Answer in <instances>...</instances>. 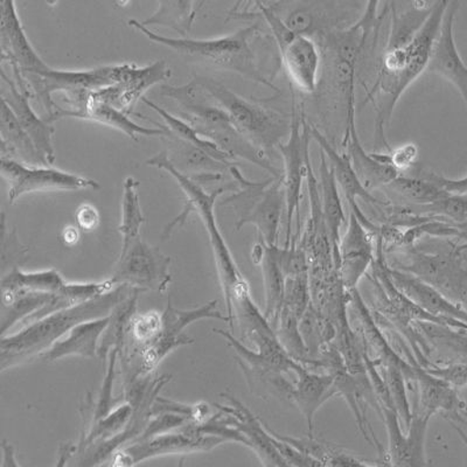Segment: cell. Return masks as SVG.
<instances>
[{
    "mask_svg": "<svg viewBox=\"0 0 467 467\" xmlns=\"http://www.w3.org/2000/svg\"><path fill=\"white\" fill-rule=\"evenodd\" d=\"M449 2H435L427 22L414 39L395 48H386L379 65L377 81L367 99L377 103V117L374 127V151H391L386 137V128L389 124L396 104L401 99L409 87L427 72L429 62L443 24Z\"/></svg>",
    "mask_w": 467,
    "mask_h": 467,
    "instance_id": "cell-1",
    "label": "cell"
},
{
    "mask_svg": "<svg viewBox=\"0 0 467 467\" xmlns=\"http://www.w3.org/2000/svg\"><path fill=\"white\" fill-rule=\"evenodd\" d=\"M162 98L177 104L181 119L190 124L202 139L218 146L233 160H244L266 171L274 179H282L283 171L237 130L227 112L204 91L198 78L182 86L162 85Z\"/></svg>",
    "mask_w": 467,
    "mask_h": 467,
    "instance_id": "cell-2",
    "label": "cell"
},
{
    "mask_svg": "<svg viewBox=\"0 0 467 467\" xmlns=\"http://www.w3.org/2000/svg\"><path fill=\"white\" fill-rule=\"evenodd\" d=\"M135 289L117 285L109 294L88 300L65 310L54 312L45 318L28 324L15 333H8L0 340V372L15 368L41 358L67 333L83 321L103 318L112 314L117 306Z\"/></svg>",
    "mask_w": 467,
    "mask_h": 467,
    "instance_id": "cell-3",
    "label": "cell"
},
{
    "mask_svg": "<svg viewBox=\"0 0 467 467\" xmlns=\"http://www.w3.org/2000/svg\"><path fill=\"white\" fill-rule=\"evenodd\" d=\"M129 26L137 29L154 44L165 46L185 60L236 73L279 94V89L262 70L256 45L261 39L260 25L253 24L232 35L214 39H172L143 26L140 20H129Z\"/></svg>",
    "mask_w": 467,
    "mask_h": 467,
    "instance_id": "cell-4",
    "label": "cell"
},
{
    "mask_svg": "<svg viewBox=\"0 0 467 467\" xmlns=\"http://www.w3.org/2000/svg\"><path fill=\"white\" fill-rule=\"evenodd\" d=\"M210 98L231 117L245 139L265 153L289 139L292 119L265 104L242 98L214 78H198Z\"/></svg>",
    "mask_w": 467,
    "mask_h": 467,
    "instance_id": "cell-5",
    "label": "cell"
},
{
    "mask_svg": "<svg viewBox=\"0 0 467 467\" xmlns=\"http://www.w3.org/2000/svg\"><path fill=\"white\" fill-rule=\"evenodd\" d=\"M239 189L221 202L232 207L236 214L235 229L253 224L266 245H278L283 213L286 210L285 187L282 179L252 182L245 178L237 166L229 170Z\"/></svg>",
    "mask_w": 467,
    "mask_h": 467,
    "instance_id": "cell-6",
    "label": "cell"
},
{
    "mask_svg": "<svg viewBox=\"0 0 467 467\" xmlns=\"http://www.w3.org/2000/svg\"><path fill=\"white\" fill-rule=\"evenodd\" d=\"M254 5L273 32L282 65L291 83L304 93L315 94L323 72V53L318 43L312 37L292 33L268 3L255 2Z\"/></svg>",
    "mask_w": 467,
    "mask_h": 467,
    "instance_id": "cell-7",
    "label": "cell"
},
{
    "mask_svg": "<svg viewBox=\"0 0 467 467\" xmlns=\"http://www.w3.org/2000/svg\"><path fill=\"white\" fill-rule=\"evenodd\" d=\"M219 194L215 192L200 191L192 198L191 206L193 213H197L199 219L202 221L210 237L211 247L216 270H218L221 287L223 297L226 300L228 318L231 327H234V317L237 312L254 303L247 279L242 275L236 261L234 260L227 242L221 233L215 218V202Z\"/></svg>",
    "mask_w": 467,
    "mask_h": 467,
    "instance_id": "cell-8",
    "label": "cell"
},
{
    "mask_svg": "<svg viewBox=\"0 0 467 467\" xmlns=\"http://www.w3.org/2000/svg\"><path fill=\"white\" fill-rule=\"evenodd\" d=\"M139 70V66L129 64L104 66L90 70L51 68L45 73L28 75L25 78V85L32 91L37 101L43 104L46 119L57 109V104L53 99L54 94L78 89L99 90L114 87L130 81Z\"/></svg>",
    "mask_w": 467,
    "mask_h": 467,
    "instance_id": "cell-9",
    "label": "cell"
},
{
    "mask_svg": "<svg viewBox=\"0 0 467 467\" xmlns=\"http://www.w3.org/2000/svg\"><path fill=\"white\" fill-rule=\"evenodd\" d=\"M292 33L316 41L357 22L358 3L275 2L269 3Z\"/></svg>",
    "mask_w": 467,
    "mask_h": 467,
    "instance_id": "cell-10",
    "label": "cell"
},
{
    "mask_svg": "<svg viewBox=\"0 0 467 467\" xmlns=\"http://www.w3.org/2000/svg\"><path fill=\"white\" fill-rule=\"evenodd\" d=\"M171 262L160 249L140 239L120 253L110 279L116 285L165 294L172 282Z\"/></svg>",
    "mask_w": 467,
    "mask_h": 467,
    "instance_id": "cell-11",
    "label": "cell"
},
{
    "mask_svg": "<svg viewBox=\"0 0 467 467\" xmlns=\"http://www.w3.org/2000/svg\"><path fill=\"white\" fill-rule=\"evenodd\" d=\"M311 137L308 133L307 120L292 114V129L289 139L278 145L282 154L283 187H285L286 203V235L285 247L292 244V223L297 218V229L300 232V203L303 199V182L306 181L307 161L310 154Z\"/></svg>",
    "mask_w": 467,
    "mask_h": 467,
    "instance_id": "cell-12",
    "label": "cell"
},
{
    "mask_svg": "<svg viewBox=\"0 0 467 467\" xmlns=\"http://www.w3.org/2000/svg\"><path fill=\"white\" fill-rule=\"evenodd\" d=\"M0 47L2 60L7 61L15 75L16 87L29 99L35 98L25 85L28 75L41 74L51 69L29 43L15 2H0Z\"/></svg>",
    "mask_w": 467,
    "mask_h": 467,
    "instance_id": "cell-13",
    "label": "cell"
},
{
    "mask_svg": "<svg viewBox=\"0 0 467 467\" xmlns=\"http://www.w3.org/2000/svg\"><path fill=\"white\" fill-rule=\"evenodd\" d=\"M388 433V448L379 449L388 467H432L427 454V433L431 416L412 411L410 427L403 431L393 409L379 407Z\"/></svg>",
    "mask_w": 467,
    "mask_h": 467,
    "instance_id": "cell-14",
    "label": "cell"
},
{
    "mask_svg": "<svg viewBox=\"0 0 467 467\" xmlns=\"http://www.w3.org/2000/svg\"><path fill=\"white\" fill-rule=\"evenodd\" d=\"M223 443H227L223 438L199 435L185 425L179 431L162 433L145 441H132L112 457L108 467H135L140 462L156 457L207 452Z\"/></svg>",
    "mask_w": 467,
    "mask_h": 467,
    "instance_id": "cell-15",
    "label": "cell"
},
{
    "mask_svg": "<svg viewBox=\"0 0 467 467\" xmlns=\"http://www.w3.org/2000/svg\"><path fill=\"white\" fill-rule=\"evenodd\" d=\"M2 175L8 185V202L11 203L35 192L101 189L99 183L93 179L45 166H29L10 158H2Z\"/></svg>",
    "mask_w": 467,
    "mask_h": 467,
    "instance_id": "cell-16",
    "label": "cell"
},
{
    "mask_svg": "<svg viewBox=\"0 0 467 467\" xmlns=\"http://www.w3.org/2000/svg\"><path fill=\"white\" fill-rule=\"evenodd\" d=\"M388 274L398 289L415 306L445 323L446 327L467 333V312L420 279L388 265Z\"/></svg>",
    "mask_w": 467,
    "mask_h": 467,
    "instance_id": "cell-17",
    "label": "cell"
},
{
    "mask_svg": "<svg viewBox=\"0 0 467 467\" xmlns=\"http://www.w3.org/2000/svg\"><path fill=\"white\" fill-rule=\"evenodd\" d=\"M460 7L461 3L457 0L449 2L427 72L436 74L456 87L467 107V66L454 39V23Z\"/></svg>",
    "mask_w": 467,
    "mask_h": 467,
    "instance_id": "cell-18",
    "label": "cell"
},
{
    "mask_svg": "<svg viewBox=\"0 0 467 467\" xmlns=\"http://www.w3.org/2000/svg\"><path fill=\"white\" fill-rule=\"evenodd\" d=\"M374 234L365 228L356 214L350 212L348 231L340 240L339 265L341 283L348 290H354L367 270L373 265Z\"/></svg>",
    "mask_w": 467,
    "mask_h": 467,
    "instance_id": "cell-19",
    "label": "cell"
},
{
    "mask_svg": "<svg viewBox=\"0 0 467 467\" xmlns=\"http://www.w3.org/2000/svg\"><path fill=\"white\" fill-rule=\"evenodd\" d=\"M88 91L89 90H82L80 95H78L74 110L69 111L58 107L56 114L53 115V122L65 119V117L94 120V122L106 124L108 127L115 128L117 130L124 132L125 135H128L135 141H139L140 136L170 139L171 135H172L168 127L161 125L160 128H146L143 125L133 122L127 114L109 106V104L90 101L88 99Z\"/></svg>",
    "mask_w": 467,
    "mask_h": 467,
    "instance_id": "cell-20",
    "label": "cell"
},
{
    "mask_svg": "<svg viewBox=\"0 0 467 467\" xmlns=\"http://www.w3.org/2000/svg\"><path fill=\"white\" fill-rule=\"evenodd\" d=\"M2 78L7 87V91H4L2 94L3 101H5L14 110L20 125L32 140L36 151L39 152L46 164L53 165L57 160L56 148H54L56 130L51 124L46 122L44 117L36 114L28 102V96L19 90L16 82L7 77L4 68H2Z\"/></svg>",
    "mask_w": 467,
    "mask_h": 467,
    "instance_id": "cell-21",
    "label": "cell"
},
{
    "mask_svg": "<svg viewBox=\"0 0 467 467\" xmlns=\"http://www.w3.org/2000/svg\"><path fill=\"white\" fill-rule=\"evenodd\" d=\"M296 382L292 388L291 403L302 412L307 425L308 437H315V417L329 399L337 395L335 379L331 374L311 372L297 362L294 368Z\"/></svg>",
    "mask_w": 467,
    "mask_h": 467,
    "instance_id": "cell-22",
    "label": "cell"
},
{
    "mask_svg": "<svg viewBox=\"0 0 467 467\" xmlns=\"http://www.w3.org/2000/svg\"><path fill=\"white\" fill-rule=\"evenodd\" d=\"M343 144L348 149L346 153L348 154L358 179L367 190L387 187L401 175L388 162L385 152L366 151L358 139L356 119L350 120L346 128Z\"/></svg>",
    "mask_w": 467,
    "mask_h": 467,
    "instance_id": "cell-23",
    "label": "cell"
},
{
    "mask_svg": "<svg viewBox=\"0 0 467 467\" xmlns=\"http://www.w3.org/2000/svg\"><path fill=\"white\" fill-rule=\"evenodd\" d=\"M307 129L311 139L319 145L320 151H323L327 156L329 166L335 173L337 186L343 191L349 208L357 206L358 200L372 204H381L382 206L381 200L373 197V194L366 189L364 183L358 179L348 154L337 152L327 137L320 132L319 129L315 127L314 124L307 122Z\"/></svg>",
    "mask_w": 467,
    "mask_h": 467,
    "instance_id": "cell-24",
    "label": "cell"
},
{
    "mask_svg": "<svg viewBox=\"0 0 467 467\" xmlns=\"http://www.w3.org/2000/svg\"><path fill=\"white\" fill-rule=\"evenodd\" d=\"M109 323L110 316L83 321L44 353L41 360L51 362L68 357L99 358V344Z\"/></svg>",
    "mask_w": 467,
    "mask_h": 467,
    "instance_id": "cell-25",
    "label": "cell"
},
{
    "mask_svg": "<svg viewBox=\"0 0 467 467\" xmlns=\"http://www.w3.org/2000/svg\"><path fill=\"white\" fill-rule=\"evenodd\" d=\"M414 368L415 383L419 390V409L414 411L443 416L461 412L466 404L458 395V390L443 379L433 377L419 364H410Z\"/></svg>",
    "mask_w": 467,
    "mask_h": 467,
    "instance_id": "cell-26",
    "label": "cell"
},
{
    "mask_svg": "<svg viewBox=\"0 0 467 467\" xmlns=\"http://www.w3.org/2000/svg\"><path fill=\"white\" fill-rule=\"evenodd\" d=\"M253 260L260 265L265 290V318L271 327H276L279 315L285 306L287 277L275 256L273 247L258 241L252 253Z\"/></svg>",
    "mask_w": 467,
    "mask_h": 467,
    "instance_id": "cell-27",
    "label": "cell"
},
{
    "mask_svg": "<svg viewBox=\"0 0 467 467\" xmlns=\"http://www.w3.org/2000/svg\"><path fill=\"white\" fill-rule=\"evenodd\" d=\"M318 182L321 198V210H323L325 224H327L333 254H335V261L337 270V265H339L340 229L346 223V214L335 173H333L327 158L325 156L323 151L319 152Z\"/></svg>",
    "mask_w": 467,
    "mask_h": 467,
    "instance_id": "cell-28",
    "label": "cell"
},
{
    "mask_svg": "<svg viewBox=\"0 0 467 467\" xmlns=\"http://www.w3.org/2000/svg\"><path fill=\"white\" fill-rule=\"evenodd\" d=\"M461 261V255L456 253V250L450 254L411 252L408 254L406 263L388 265L395 270L411 275V276L440 290Z\"/></svg>",
    "mask_w": 467,
    "mask_h": 467,
    "instance_id": "cell-29",
    "label": "cell"
},
{
    "mask_svg": "<svg viewBox=\"0 0 467 467\" xmlns=\"http://www.w3.org/2000/svg\"><path fill=\"white\" fill-rule=\"evenodd\" d=\"M0 135H2V158H10L29 166L47 168L35 144L20 125L14 110L2 99V117H0Z\"/></svg>",
    "mask_w": 467,
    "mask_h": 467,
    "instance_id": "cell-30",
    "label": "cell"
},
{
    "mask_svg": "<svg viewBox=\"0 0 467 467\" xmlns=\"http://www.w3.org/2000/svg\"><path fill=\"white\" fill-rule=\"evenodd\" d=\"M169 160L172 165L182 173L189 177L198 175L223 174L224 171L231 170L236 164H226V162L216 161L210 153L189 143V141L178 139L171 135Z\"/></svg>",
    "mask_w": 467,
    "mask_h": 467,
    "instance_id": "cell-31",
    "label": "cell"
},
{
    "mask_svg": "<svg viewBox=\"0 0 467 467\" xmlns=\"http://www.w3.org/2000/svg\"><path fill=\"white\" fill-rule=\"evenodd\" d=\"M204 2H161L157 11L149 18L140 22L145 27L161 25L172 28L186 39L192 32L200 8Z\"/></svg>",
    "mask_w": 467,
    "mask_h": 467,
    "instance_id": "cell-32",
    "label": "cell"
},
{
    "mask_svg": "<svg viewBox=\"0 0 467 467\" xmlns=\"http://www.w3.org/2000/svg\"><path fill=\"white\" fill-rule=\"evenodd\" d=\"M275 436L285 443L294 446L308 456L314 457L325 467H375L367 464V462L358 460L343 450L335 445L327 443V441L316 440V437L295 438L278 435ZM379 467V466H378Z\"/></svg>",
    "mask_w": 467,
    "mask_h": 467,
    "instance_id": "cell-33",
    "label": "cell"
},
{
    "mask_svg": "<svg viewBox=\"0 0 467 467\" xmlns=\"http://www.w3.org/2000/svg\"><path fill=\"white\" fill-rule=\"evenodd\" d=\"M66 279L57 269L23 271L15 268L3 275L2 290H28L57 294L65 289Z\"/></svg>",
    "mask_w": 467,
    "mask_h": 467,
    "instance_id": "cell-34",
    "label": "cell"
},
{
    "mask_svg": "<svg viewBox=\"0 0 467 467\" xmlns=\"http://www.w3.org/2000/svg\"><path fill=\"white\" fill-rule=\"evenodd\" d=\"M140 182L133 177H128L123 183L122 220L119 227L123 236L120 253L140 239V229L146 221L140 207Z\"/></svg>",
    "mask_w": 467,
    "mask_h": 467,
    "instance_id": "cell-35",
    "label": "cell"
},
{
    "mask_svg": "<svg viewBox=\"0 0 467 467\" xmlns=\"http://www.w3.org/2000/svg\"><path fill=\"white\" fill-rule=\"evenodd\" d=\"M395 194L416 206L428 207L448 197V192L428 178H411L400 175L387 186Z\"/></svg>",
    "mask_w": 467,
    "mask_h": 467,
    "instance_id": "cell-36",
    "label": "cell"
},
{
    "mask_svg": "<svg viewBox=\"0 0 467 467\" xmlns=\"http://www.w3.org/2000/svg\"><path fill=\"white\" fill-rule=\"evenodd\" d=\"M141 101H143L149 108H151L153 111H156L157 114L165 120L166 125H168V128L171 132H172L173 136L178 137V139L182 140L189 141V143L197 146V148L203 150V151H206L207 153H210L216 161L226 162V164H235L233 158L229 157L227 153L221 151L218 146L211 143L210 140L200 137L198 133L195 132L194 129L192 128L190 124H187L185 120L182 119L181 117L174 116L168 110L162 109L161 107L153 103L151 99L146 98V96L141 99Z\"/></svg>",
    "mask_w": 467,
    "mask_h": 467,
    "instance_id": "cell-37",
    "label": "cell"
},
{
    "mask_svg": "<svg viewBox=\"0 0 467 467\" xmlns=\"http://www.w3.org/2000/svg\"><path fill=\"white\" fill-rule=\"evenodd\" d=\"M133 416V407L130 403L120 404L104 419L90 424L89 429L83 432L78 445L83 446L98 441H106L119 435L130 424Z\"/></svg>",
    "mask_w": 467,
    "mask_h": 467,
    "instance_id": "cell-38",
    "label": "cell"
},
{
    "mask_svg": "<svg viewBox=\"0 0 467 467\" xmlns=\"http://www.w3.org/2000/svg\"><path fill=\"white\" fill-rule=\"evenodd\" d=\"M383 369V381L386 383L388 395H389L391 406L398 414L400 422L404 424L406 431L410 427L412 420V410L409 402L406 373L398 366H381Z\"/></svg>",
    "mask_w": 467,
    "mask_h": 467,
    "instance_id": "cell-39",
    "label": "cell"
},
{
    "mask_svg": "<svg viewBox=\"0 0 467 467\" xmlns=\"http://www.w3.org/2000/svg\"><path fill=\"white\" fill-rule=\"evenodd\" d=\"M119 358V349L114 348L109 354V362L106 370V377L103 379L101 391H99L98 401L93 406L91 410V420L90 424L98 422V420L104 419L107 415H109L114 410L116 404L119 403L122 398L115 399L112 395V389H114V379L116 377V366L117 361Z\"/></svg>",
    "mask_w": 467,
    "mask_h": 467,
    "instance_id": "cell-40",
    "label": "cell"
},
{
    "mask_svg": "<svg viewBox=\"0 0 467 467\" xmlns=\"http://www.w3.org/2000/svg\"><path fill=\"white\" fill-rule=\"evenodd\" d=\"M446 297L467 312V265L461 261L440 290Z\"/></svg>",
    "mask_w": 467,
    "mask_h": 467,
    "instance_id": "cell-41",
    "label": "cell"
},
{
    "mask_svg": "<svg viewBox=\"0 0 467 467\" xmlns=\"http://www.w3.org/2000/svg\"><path fill=\"white\" fill-rule=\"evenodd\" d=\"M424 208L429 214L446 216L456 223H464L467 220V194H449L448 197Z\"/></svg>",
    "mask_w": 467,
    "mask_h": 467,
    "instance_id": "cell-42",
    "label": "cell"
},
{
    "mask_svg": "<svg viewBox=\"0 0 467 467\" xmlns=\"http://www.w3.org/2000/svg\"><path fill=\"white\" fill-rule=\"evenodd\" d=\"M428 373L438 379H443L454 389L460 390L467 386V364L462 362H449V364H433L424 367Z\"/></svg>",
    "mask_w": 467,
    "mask_h": 467,
    "instance_id": "cell-43",
    "label": "cell"
},
{
    "mask_svg": "<svg viewBox=\"0 0 467 467\" xmlns=\"http://www.w3.org/2000/svg\"><path fill=\"white\" fill-rule=\"evenodd\" d=\"M420 148L414 141L391 149L390 152L386 153L387 161L396 171L402 173L403 171L411 169L419 160Z\"/></svg>",
    "mask_w": 467,
    "mask_h": 467,
    "instance_id": "cell-44",
    "label": "cell"
},
{
    "mask_svg": "<svg viewBox=\"0 0 467 467\" xmlns=\"http://www.w3.org/2000/svg\"><path fill=\"white\" fill-rule=\"evenodd\" d=\"M75 218H77L78 226L85 232L94 231V229L99 227V221H101L98 208L90 203L81 204L78 208Z\"/></svg>",
    "mask_w": 467,
    "mask_h": 467,
    "instance_id": "cell-45",
    "label": "cell"
},
{
    "mask_svg": "<svg viewBox=\"0 0 467 467\" xmlns=\"http://www.w3.org/2000/svg\"><path fill=\"white\" fill-rule=\"evenodd\" d=\"M429 181L437 183L438 186L441 187L444 191L448 192L449 194L454 195H464L467 194V175L460 179H449L443 177V175L436 173H428L425 175Z\"/></svg>",
    "mask_w": 467,
    "mask_h": 467,
    "instance_id": "cell-46",
    "label": "cell"
},
{
    "mask_svg": "<svg viewBox=\"0 0 467 467\" xmlns=\"http://www.w3.org/2000/svg\"><path fill=\"white\" fill-rule=\"evenodd\" d=\"M77 452L78 444H74L73 441H66V443L61 444L57 450V462L54 467H67Z\"/></svg>",
    "mask_w": 467,
    "mask_h": 467,
    "instance_id": "cell-47",
    "label": "cell"
},
{
    "mask_svg": "<svg viewBox=\"0 0 467 467\" xmlns=\"http://www.w3.org/2000/svg\"><path fill=\"white\" fill-rule=\"evenodd\" d=\"M2 467H22L16 461L15 446L6 440L2 441Z\"/></svg>",
    "mask_w": 467,
    "mask_h": 467,
    "instance_id": "cell-48",
    "label": "cell"
},
{
    "mask_svg": "<svg viewBox=\"0 0 467 467\" xmlns=\"http://www.w3.org/2000/svg\"><path fill=\"white\" fill-rule=\"evenodd\" d=\"M444 419L448 422H453L462 425L467 431V407L462 409L461 412H454L452 415H446Z\"/></svg>",
    "mask_w": 467,
    "mask_h": 467,
    "instance_id": "cell-49",
    "label": "cell"
},
{
    "mask_svg": "<svg viewBox=\"0 0 467 467\" xmlns=\"http://www.w3.org/2000/svg\"><path fill=\"white\" fill-rule=\"evenodd\" d=\"M78 237H80V234H78L77 229L73 227H68L65 229L64 239L67 244H77Z\"/></svg>",
    "mask_w": 467,
    "mask_h": 467,
    "instance_id": "cell-50",
    "label": "cell"
},
{
    "mask_svg": "<svg viewBox=\"0 0 467 467\" xmlns=\"http://www.w3.org/2000/svg\"><path fill=\"white\" fill-rule=\"evenodd\" d=\"M449 423L451 424V427L454 429V431H457L458 435H460L461 440L462 441V443H464V445L467 448V431H466V429L462 428V425L457 424V423H453V422H449Z\"/></svg>",
    "mask_w": 467,
    "mask_h": 467,
    "instance_id": "cell-51",
    "label": "cell"
},
{
    "mask_svg": "<svg viewBox=\"0 0 467 467\" xmlns=\"http://www.w3.org/2000/svg\"><path fill=\"white\" fill-rule=\"evenodd\" d=\"M177 467H185V458H182V460L179 461Z\"/></svg>",
    "mask_w": 467,
    "mask_h": 467,
    "instance_id": "cell-52",
    "label": "cell"
},
{
    "mask_svg": "<svg viewBox=\"0 0 467 467\" xmlns=\"http://www.w3.org/2000/svg\"><path fill=\"white\" fill-rule=\"evenodd\" d=\"M262 464L265 467H277V466H275L274 464H271V462H262Z\"/></svg>",
    "mask_w": 467,
    "mask_h": 467,
    "instance_id": "cell-53",
    "label": "cell"
}]
</instances>
